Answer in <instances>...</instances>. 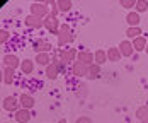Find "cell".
Instances as JSON below:
<instances>
[{"label": "cell", "mask_w": 148, "mask_h": 123, "mask_svg": "<svg viewBox=\"0 0 148 123\" xmlns=\"http://www.w3.org/2000/svg\"><path fill=\"white\" fill-rule=\"evenodd\" d=\"M21 62L15 55H12V53H9V55H3L2 57V65L3 67H9V68H21Z\"/></svg>", "instance_id": "6"}, {"label": "cell", "mask_w": 148, "mask_h": 123, "mask_svg": "<svg viewBox=\"0 0 148 123\" xmlns=\"http://www.w3.org/2000/svg\"><path fill=\"white\" fill-rule=\"evenodd\" d=\"M48 3L46 2H34V3H31V14L36 15V17H41V19H46L48 15L51 14V9L49 7H46Z\"/></svg>", "instance_id": "3"}, {"label": "cell", "mask_w": 148, "mask_h": 123, "mask_svg": "<svg viewBox=\"0 0 148 123\" xmlns=\"http://www.w3.org/2000/svg\"><path fill=\"white\" fill-rule=\"evenodd\" d=\"M87 72H89V67L84 65V63H80L78 60L75 62V63H72V74L75 77H87Z\"/></svg>", "instance_id": "10"}, {"label": "cell", "mask_w": 148, "mask_h": 123, "mask_svg": "<svg viewBox=\"0 0 148 123\" xmlns=\"http://www.w3.org/2000/svg\"><path fill=\"white\" fill-rule=\"evenodd\" d=\"M19 103H21V108H24V109H32L34 108V104H36V99L31 96V94H21L19 96Z\"/></svg>", "instance_id": "9"}, {"label": "cell", "mask_w": 148, "mask_h": 123, "mask_svg": "<svg viewBox=\"0 0 148 123\" xmlns=\"http://www.w3.org/2000/svg\"><path fill=\"white\" fill-rule=\"evenodd\" d=\"M119 5L124 9H133V7H136V0H121Z\"/></svg>", "instance_id": "29"}, {"label": "cell", "mask_w": 148, "mask_h": 123, "mask_svg": "<svg viewBox=\"0 0 148 123\" xmlns=\"http://www.w3.org/2000/svg\"><path fill=\"white\" fill-rule=\"evenodd\" d=\"M75 39L73 32L70 29V26L66 24H61L60 28V32H58V46H66V45H72Z\"/></svg>", "instance_id": "1"}, {"label": "cell", "mask_w": 148, "mask_h": 123, "mask_svg": "<svg viewBox=\"0 0 148 123\" xmlns=\"http://www.w3.org/2000/svg\"><path fill=\"white\" fill-rule=\"evenodd\" d=\"M75 123H92V118L90 116H78L75 120Z\"/></svg>", "instance_id": "31"}, {"label": "cell", "mask_w": 148, "mask_h": 123, "mask_svg": "<svg viewBox=\"0 0 148 123\" xmlns=\"http://www.w3.org/2000/svg\"><path fill=\"white\" fill-rule=\"evenodd\" d=\"M145 51H147V53H148V45H147V50H145Z\"/></svg>", "instance_id": "34"}, {"label": "cell", "mask_w": 148, "mask_h": 123, "mask_svg": "<svg viewBox=\"0 0 148 123\" xmlns=\"http://www.w3.org/2000/svg\"><path fill=\"white\" fill-rule=\"evenodd\" d=\"M14 120L17 123H27L31 120V111H29V109L21 108L19 111H15V113H14Z\"/></svg>", "instance_id": "13"}, {"label": "cell", "mask_w": 148, "mask_h": 123, "mask_svg": "<svg viewBox=\"0 0 148 123\" xmlns=\"http://www.w3.org/2000/svg\"><path fill=\"white\" fill-rule=\"evenodd\" d=\"M9 38H10V32H9L7 29L0 31V43H2V45H3V43H7V41H9Z\"/></svg>", "instance_id": "30"}, {"label": "cell", "mask_w": 148, "mask_h": 123, "mask_svg": "<svg viewBox=\"0 0 148 123\" xmlns=\"http://www.w3.org/2000/svg\"><path fill=\"white\" fill-rule=\"evenodd\" d=\"M45 28L51 34H56L58 36V32H60V28H61V24H60V21H58V17H53V15H48L45 19Z\"/></svg>", "instance_id": "5"}, {"label": "cell", "mask_w": 148, "mask_h": 123, "mask_svg": "<svg viewBox=\"0 0 148 123\" xmlns=\"http://www.w3.org/2000/svg\"><path fill=\"white\" fill-rule=\"evenodd\" d=\"M119 51H121V55L123 57H126V58H130L131 55H133V51H134V48H133V43L130 41V39H123L121 43H119Z\"/></svg>", "instance_id": "8"}, {"label": "cell", "mask_w": 148, "mask_h": 123, "mask_svg": "<svg viewBox=\"0 0 148 123\" xmlns=\"http://www.w3.org/2000/svg\"><path fill=\"white\" fill-rule=\"evenodd\" d=\"M34 63H36V62L31 60V58L22 60L21 62V72H22L24 75H31V74L34 72Z\"/></svg>", "instance_id": "15"}, {"label": "cell", "mask_w": 148, "mask_h": 123, "mask_svg": "<svg viewBox=\"0 0 148 123\" xmlns=\"http://www.w3.org/2000/svg\"><path fill=\"white\" fill-rule=\"evenodd\" d=\"M51 63H53V65H56V67H58V68H60V72H65V70H66V65H65V63H63V62L60 60L58 53H56V55H53V62H51Z\"/></svg>", "instance_id": "27"}, {"label": "cell", "mask_w": 148, "mask_h": 123, "mask_svg": "<svg viewBox=\"0 0 148 123\" xmlns=\"http://www.w3.org/2000/svg\"><path fill=\"white\" fill-rule=\"evenodd\" d=\"M34 62L39 65V67H48V65H51V57H49V53H38L36 55V58H34Z\"/></svg>", "instance_id": "17"}, {"label": "cell", "mask_w": 148, "mask_h": 123, "mask_svg": "<svg viewBox=\"0 0 148 123\" xmlns=\"http://www.w3.org/2000/svg\"><path fill=\"white\" fill-rule=\"evenodd\" d=\"M99 77H101V65H97V63L90 65L89 72H87V79H89V80H95V79H99Z\"/></svg>", "instance_id": "21"}, {"label": "cell", "mask_w": 148, "mask_h": 123, "mask_svg": "<svg viewBox=\"0 0 148 123\" xmlns=\"http://www.w3.org/2000/svg\"><path fill=\"white\" fill-rule=\"evenodd\" d=\"M126 22H128V26H130V28H138V26H140V22H141L140 14H138L136 10H130L128 15H126Z\"/></svg>", "instance_id": "14"}, {"label": "cell", "mask_w": 148, "mask_h": 123, "mask_svg": "<svg viewBox=\"0 0 148 123\" xmlns=\"http://www.w3.org/2000/svg\"><path fill=\"white\" fill-rule=\"evenodd\" d=\"M134 10H136L138 14L147 12L148 10V2L147 0H136V7H134Z\"/></svg>", "instance_id": "26"}, {"label": "cell", "mask_w": 148, "mask_h": 123, "mask_svg": "<svg viewBox=\"0 0 148 123\" xmlns=\"http://www.w3.org/2000/svg\"><path fill=\"white\" fill-rule=\"evenodd\" d=\"M2 106H3L5 111H9V113H15V111H19V109H21L19 97H17V96H7V97H3Z\"/></svg>", "instance_id": "4"}, {"label": "cell", "mask_w": 148, "mask_h": 123, "mask_svg": "<svg viewBox=\"0 0 148 123\" xmlns=\"http://www.w3.org/2000/svg\"><path fill=\"white\" fill-rule=\"evenodd\" d=\"M24 22H26V26H27V28H32V29H41V28H45V19L36 17V15H32V14L26 15Z\"/></svg>", "instance_id": "7"}, {"label": "cell", "mask_w": 148, "mask_h": 123, "mask_svg": "<svg viewBox=\"0 0 148 123\" xmlns=\"http://www.w3.org/2000/svg\"><path fill=\"white\" fill-rule=\"evenodd\" d=\"M141 123H148V120H145V122H141Z\"/></svg>", "instance_id": "33"}, {"label": "cell", "mask_w": 148, "mask_h": 123, "mask_svg": "<svg viewBox=\"0 0 148 123\" xmlns=\"http://www.w3.org/2000/svg\"><path fill=\"white\" fill-rule=\"evenodd\" d=\"M131 43H133L134 51H145V50H147V45H148V39L145 36H140V38L133 39Z\"/></svg>", "instance_id": "19"}, {"label": "cell", "mask_w": 148, "mask_h": 123, "mask_svg": "<svg viewBox=\"0 0 148 123\" xmlns=\"http://www.w3.org/2000/svg\"><path fill=\"white\" fill-rule=\"evenodd\" d=\"M56 5H58L60 12H70L72 7H73V2H70V0H56Z\"/></svg>", "instance_id": "25"}, {"label": "cell", "mask_w": 148, "mask_h": 123, "mask_svg": "<svg viewBox=\"0 0 148 123\" xmlns=\"http://www.w3.org/2000/svg\"><path fill=\"white\" fill-rule=\"evenodd\" d=\"M143 34V31H141V28L138 26V28H128L126 29V38L130 39V41H133V39H136V38H140Z\"/></svg>", "instance_id": "23"}, {"label": "cell", "mask_w": 148, "mask_h": 123, "mask_svg": "<svg viewBox=\"0 0 148 123\" xmlns=\"http://www.w3.org/2000/svg\"><path fill=\"white\" fill-rule=\"evenodd\" d=\"M94 58H95V63L97 65H104V63H107V51L106 50H95V53H94Z\"/></svg>", "instance_id": "22"}, {"label": "cell", "mask_w": 148, "mask_h": 123, "mask_svg": "<svg viewBox=\"0 0 148 123\" xmlns=\"http://www.w3.org/2000/svg\"><path fill=\"white\" fill-rule=\"evenodd\" d=\"M121 58H123V55H121V51H119L118 46L107 48V60H109V62L116 63V62H121Z\"/></svg>", "instance_id": "16"}, {"label": "cell", "mask_w": 148, "mask_h": 123, "mask_svg": "<svg viewBox=\"0 0 148 123\" xmlns=\"http://www.w3.org/2000/svg\"><path fill=\"white\" fill-rule=\"evenodd\" d=\"M138 123H140V122H138Z\"/></svg>", "instance_id": "35"}, {"label": "cell", "mask_w": 148, "mask_h": 123, "mask_svg": "<svg viewBox=\"0 0 148 123\" xmlns=\"http://www.w3.org/2000/svg\"><path fill=\"white\" fill-rule=\"evenodd\" d=\"M34 50H36V55L38 53H49L53 50V45L49 41H46V39H39V41H36Z\"/></svg>", "instance_id": "12"}, {"label": "cell", "mask_w": 148, "mask_h": 123, "mask_svg": "<svg viewBox=\"0 0 148 123\" xmlns=\"http://www.w3.org/2000/svg\"><path fill=\"white\" fill-rule=\"evenodd\" d=\"M14 79H15V70L14 68L3 67V84H12Z\"/></svg>", "instance_id": "24"}, {"label": "cell", "mask_w": 148, "mask_h": 123, "mask_svg": "<svg viewBox=\"0 0 148 123\" xmlns=\"http://www.w3.org/2000/svg\"><path fill=\"white\" fill-rule=\"evenodd\" d=\"M77 60L80 62V63H84V65H94L95 63V58H94V53H90V51H78V57H77Z\"/></svg>", "instance_id": "11"}, {"label": "cell", "mask_w": 148, "mask_h": 123, "mask_svg": "<svg viewBox=\"0 0 148 123\" xmlns=\"http://www.w3.org/2000/svg\"><path fill=\"white\" fill-rule=\"evenodd\" d=\"M134 118L138 120V122H145L148 120V106H138L136 108V111H134Z\"/></svg>", "instance_id": "20"}, {"label": "cell", "mask_w": 148, "mask_h": 123, "mask_svg": "<svg viewBox=\"0 0 148 123\" xmlns=\"http://www.w3.org/2000/svg\"><path fill=\"white\" fill-rule=\"evenodd\" d=\"M48 5H51V14H49V15H53V17H58L60 9H58V5H56V0H51V2H48Z\"/></svg>", "instance_id": "28"}, {"label": "cell", "mask_w": 148, "mask_h": 123, "mask_svg": "<svg viewBox=\"0 0 148 123\" xmlns=\"http://www.w3.org/2000/svg\"><path fill=\"white\" fill-rule=\"evenodd\" d=\"M45 75H46V79H49V80H56L58 79V75H60V68L56 67V65H48L45 68Z\"/></svg>", "instance_id": "18"}, {"label": "cell", "mask_w": 148, "mask_h": 123, "mask_svg": "<svg viewBox=\"0 0 148 123\" xmlns=\"http://www.w3.org/2000/svg\"><path fill=\"white\" fill-rule=\"evenodd\" d=\"M56 53H58L60 60L63 62L65 65L66 63H75L77 62V57H78V51L75 48H58Z\"/></svg>", "instance_id": "2"}, {"label": "cell", "mask_w": 148, "mask_h": 123, "mask_svg": "<svg viewBox=\"0 0 148 123\" xmlns=\"http://www.w3.org/2000/svg\"><path fill=\"white\" fill-rule=\"evenodd\" d=\"M58 123H68V122H66V118H60Z\"/></svg>", "instance_id": "32"}]
</instances>
